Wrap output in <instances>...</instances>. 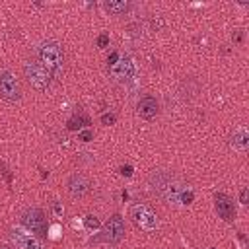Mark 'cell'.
Returning <instances> with one entry per match:
<instances>
[{
  "label": "cell",
  "instance_id": "1",
  "mask_svg": "<svg viewBox=\"0 0 249 249\" xmlns=\"http://www.w3.org/2000/svg\"><path fill=\"white\" fill-rule=\"evenodd\" d=\"M150 185L152 191L169 204H191L195 198V193L167 171H154L150 175Z\"/></svg>",
  "mask_w": 249,
  "mask_h": 249
},
{
  "label": "cell",
  "instance_id": "2",
  "mask_svg": "<svg viewBox=\"0 0 249 249\" xmlns=\"http://www.w3.org/2000/svg\"><path fill=\"white\" fill-rule=\"evenodd\" d=\"M37 58L39 62L51 72V76H60L64 72V49L56 41H43L37 47Z\"/></svg>",
  "mask_w": 249,
  "mask_h": 249
},
{
  "label": "cell",
  "instance_id": "3",
  "mask_svg": "<svg viewBox=\"0 0 249 249\" xmlns=\"http://www.w3.org/2000/svg\"><path fill=\"white\" fill-rule=\"evenodd\" d=\"M23 74L27 78V82L31 84L33 89L37 91H47L51 88V72L39 62V60H27L23 64Z\"/></svg>",
  "mask_w": 249,
  "mask_h": 249
},
{
  "label": "cell",
  "instance_id": "4",
  "mask_svg": "<svg viewBox=\"0 0 249 249\" xmlns=\"http://www.w3.org/2000/svg\"><path fill=\"white\" fill-rule=\"evenodd\" d=\"M21 226L33 233L35 237L39 239H45L49 235V226H47V220H45V214L41 208H27L23 214H21Z\"/></svg>",
  "mask_w": 249,
  "mask_h": 249
},
{
  "label": "cell",
  "instance_id": "5",
  "mask_svg": "<svg viewBox=\"0 0 249 249\" xmlns=\"http://www.w3.org/2000/svg\"><path fill=\"white\" fill-rule=\"evenodd\" d=\"M123 237H124V220H123V216H121V214H113V216L107 220V224L103 226L101 233H99L97 237H93V239H91V243H93V241H95V243L103 241V243L117 245Z\"/></svg>",
  "mask_w": 249,
  "mask_h": 249
},
{
  "label": "cell",
  "instance_id": "6",
  "mask_svg": "<svg viewBox=\"0 0 249 249\" xmlns=\"http://www.w3.org/2000/svg\"><path fill=\"white\" fill-rule=\"evenodd\" d=\"M130 218H132L134 226L140 228L142 231H154V230H158V226H160L158 214H156L150 206H146V204H136V206H132V208H130Z\"/></svg>",
  "mask_w": 249,
  "mask_h": 249
},
{
  "label": "cell",
  "instance_id": "7",
  "mask_svg": "<svg viewBox=\"0 0 249 249\" xmlns=\"http://www.w3.org/2000/svg\"><path fill=\"white\" fill-rule=\"evenodd\" d=\"M0 97L8 103H16L21 99V86L10 70H0Z\"/></svg>",
  "mask_w": 249,
  "mask_h": 249
},
{
  "label": "cell",
  "instance_id": "8",
  "mask_svg": "<svg viewBox=\"0 0 249 249\" xmlns=\"http://www.w3.org/2000/svg\"><path fill=\"white\" fill-rule=\"evenodd\" d=\"M10 239L16 245V249H43L39 237H35L33 233H29L23 228H12L10 230Z\"/></svg>",
  "mask_w": 249,
  "mask_h": 249
},
{
  "label": "cell",
  "instance_id": "9",
  "mask_svg": "<svg viewBox=\"0 0 249 249\" xmlns=\"http://www.w3.org/2000/svg\"><path fill=\"white\" fill-rule=\"evenodd\" d=\"M214 208H216L218 216H220L222 220H226V222H233L235 216H237L233 198L228 196L226 193H216V195H214Z\"/></svg>",
  "mask_w": 249,
  "mask_h": 249
},
{
  "label": "cell",
  "instance_id": "10",
  "mask_svg": "<svg viewBox=\"0 0 249 249\" xmlns=\"http://www.w3.org/2000/svg\"><path fill=\"white\" fill-rule=\"evenodd\" d=\"M66 187H68V193H70L74 198H84V196L89 193L91 183H89V179H88L84 173H72V175L68 177Z\"/></svg>",
  "mask_w": 249,
  "mask_h": 249
},
{
  "label": "cell",
  "instance_id": "11",
  "mask_svg": "<svg viewBox=\"0 0 249 249\" xmlns=\"http://www.w3.org/2000/svg\"><path fill=\"white\" fill-rule=\"evenodd\" d=\"M109 72L115 80H130L132 74H134V62H132L130 56L119 54V60L109 68Z\"/></svg>",
  "mask_w": 249,
  "mask_h": 249
},
{
  "label": "cell",
  "instance_id": "12",
  "mask_svg": "<svg viewBox=\"0 0 249 249\" xmlns=\"http://www.w3.org/2000/svg\"><path fill=\"white\" fill-rule=\"evenodd\" d=\"M136 109H138V115L142 119H154L158 115V111H160V103H158V99L154 95H142L138 99Z\"/></svg>",
  "mask_w": 249,
  "mask_h": 249
},
{
  "label": "cell",
  "instance_id": "13",
  "mask_svg": "<svg viewBox=\"0 0 249 249\" xmlns=\"http://www.w3.org/2000/svg\"><path fill=\"white\" fill-rule=\"evenodd\" d=\"M230 144L235 148V150H247L249 146V132L245 128H237L233 130L231 138H230Z\"/></svg>",
  "mask_w": 249,
  "mask_h": 249
},
{
  "label": "cell",
  "instance_id": "14",
  "mask_svg": "<svg viewBox=\"0 0 249 249\" xmlns=\"http://www.w3.org/2000/svg\"><path fill=\"white\" fill-rule=\"evenodd\" d=\"M103 6L113 16H123V14H126L130 10V2H126V0H107Z\"/></svg>",
  "mask_w": 249,
  "mask_h": 249
},
{
  "label": "cell",
  "instance_id": "15",
  "mask_svg": "<svg viewBox=\"0 0 249 249\" xmlns=\"http://www.w3.org/2000/svg\"><path fill=\"white\" fill-rule=\"evenodd\" d=\"M88 124H89V117H86V115H82V113H76L72 119H68L66 128H68V130H80V128H84V126H88Z\"/></svg>",
  "mask_w": 249,
  "mask_h": 249
},
{
  "label": "cell",
  "instance_id": "16",
  "mask_svg": "<svg viewBox=\"0 0 249 249\" xmlns=\"http://www.w3.org/2000/svg\"><path fill=\"white\" fill-rule=\"evenodd\" d=\"M84 224H86V228H88V230H91V231L99 228V220H97L95 216H91V214L84 218Z\"/></svg>",
  "mask_w": 249,
  "mask_h": 249
},
{
  "label": "cell",
  "instance_id": "17",
  "mask_svg": "<svg viewBox=\"0 0 249 249\" xmlns=\"http://www.w3.org/2000/svg\"><path fill=\"white\" fill-rule=\"evenodd\" d=\"M107 45H109V35H107V33H101V35L97 37V47L103 49V47H107Z\"/></svg>",
  "mask_w": 249,
  "mask_h": 249
},
{
  "label": "cell",
  "instance_id": "18",
  "mask_svg": "<svg viewBox=\"0 0 249 249\" xmlns=\"http://www.w3.org/2000/svg\"><path fill=\"white\" fill-rule=\"evenodd\" d=\"M115 119H117V117H115L113 113H105V115H101V123H103V124H113Z\"/></svg>",
  "mask_w": 249,
  "mask_h": 249
},
{
  "label": "cell",
  "instance_id": "19",
  "mask_svg": "<svg viewBox=\"0 0 249 249\" xmlns=\"http://www.w3.org/2000/svg\"><path fill=\"white\" fill-rule=\"evenodd\" d=\"M0 171H2V175L6 177V181H8V183H12V173H10V169L6 167V163H4V161H0Z\"/></svg>",
  "mask_w": 249,
  "mask_h": 249
},
{
  "label": "cell",
  "instance_id": "20",
  "mask_svg": "<svg viewBox=\"0 0 249 249\" xmlns=\"http://www.w3.org/2000/svg\"><path fill=\"white\" fill-rule=\"evenodd\" d=\"M231 39H233V43H243V29H235L233 31V35H231Z\"/></svg>",
  "mask_w": 249,
  "mask_h": 249
},
{
  "label": "cell",
  "instance_id": "21",
  "mask_svg": "<svg viewBox=\"0 0 249 249\" xmlns=\"http://www.w3.org/2000/svg\"><path fill=\"white\" fill-rule=\"evenodd\" d=\"M78 138H80L82 142H89V140L93 138V134H91V130H82V132L78 134Z\"/></svg>",
  "mask_w": 249,
  "mask_h": 249
},
{
  "label": "cell",
  "instance_id": "22",
  "mask_svg": "<svg viewBox=\"0 0 249 249\" xmlns=\"http://www.w3.org/2000/svg\"><path fill=\"white\" fill-rule=\"evenodd\" d=\"M117 60H119V53H117V51H113V53H111V56L107 58V66L111 68V66H113V64H115Z\"/></svg>",
  "mask_w": 249,
  "mask_h": 249
},
{
  "label": "cell",
  "instance_id": "23",
  "mask_svg": "<svg viewBox=\"0 0 249 249\" xmlns=\"http://www.w3.org/2000/svg\"><path fill=\"white\" fill-rule=\"evenodd\" d=\"M121 173H123L124 177H130V175H132V167H130V165H121Z\"/></svg>",
  "mask_w": 249,
  "mask_h": 249
},
{
  "label": "cell",
  "instance_id": "24",
  "mask_svg": "<svg viewBox=\"0 0 249 249\" xmlns=\"http://www.w3.org/2000/svg\"><path fill=\"white\" fill-rule=\"evenodd\" d=\"M53 212H54L56 216H62V212H64V208H62V206H60L58 202H54V204H53Z\"/></svg>",
  "mask_w": 249,
  "mask_h": 249
},
{
  "label": "cell",
  "instance_id": "25",
  "mask_svg": "<svg viewBox=\"0 0 249 249\" xmlns=\"http://www.w3.org/2000/svg\"><path fill=\"white\" fill-rule=\"evenodd\" d=\"M239 202H241V204H247V189H241V193H239Z\"/></svg>",
  "mask_w": 249,
  "mask_h": 249
},
{
  "label": "cell",
  "instance_id": "26",
  "mask_svg": "<svg viewBox=\"0 0 249 249\" xmlns=\"http://www.w3.org/2000/svg\"><path fill=\"white\" fill-rule=\"evenodd\" d=\"M0 249H14V247H10V245H0Z\"/></svg>",
  "mask_w": 249,
  "mask_h": 249
},
{
  "label": "cell",
  "instance_id": "27",
  "mask_svg": "<svg viewBox=\"0 0 249 249\" xmlns=\"http://www.w3.org/2000/svg\"><path fill=\"white\" fill-rule=\"evenodd\" d=\"M210 249H214V247H210Z\"/></svg>",
  "mask_w": 249,
  "mask_h": 249
}]
</instances>
